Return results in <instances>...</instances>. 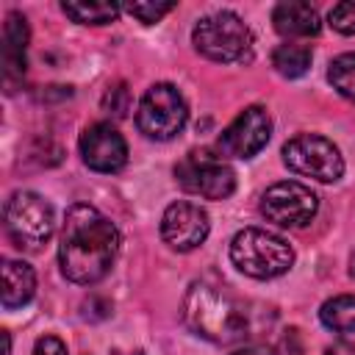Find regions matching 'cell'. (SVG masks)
<instances>
[{
	"label": "cell",
	"mask_w": 355,
	"mask_h": 355,
	"mask_svg": "<svg viewBox=\"0 0 355 355\" xmlns=\"http://www.w3.org/2000/svg\"><path fill=\"white\" fill-rule=\"evenodd\" d=\"M172 8H175V3H128L122 11H128V14L136 17L139 22L153 25V22H158L161 17H166Z\"/></svg>",
	"instance_id": "21"
},
{
	"label": "cell",
	"mask_w": 355,
	"mask_h": 355,
	"mask_svg": "<svg viewBox=\"0 0 355 355\" xmlns=\"http://www.w3.org/2000/svg\"><path fill=\"white\" fill-rule=\"evenodd\" d=\"M327 80L333 83V89L347 97L349 103H355V53H341L330 61L327 67Z\"/></svg>",
	"instance_id": "19"
},
{
	"label": "cell",
	"mask_w": 355,
	"mask_h": 355,
	"mask_svg": "<svg viewBox=\"0 0 355 355\" xmlns=\"http://www.w3.org/2000/svg\"><path fill=\"white\" fill-rule=\"evenodd\" d=\"M230 355H275V352L269 347H263V344H241Z\"/></svg>",
	"instance_id": "25"
},
{
	"label": "cell",
	"mask_w": 355,
	"mask_h": 355,
	"mask_svg": "<svg viewBox=\"0 0 355 355\" xmlns=\"http://www.w3.org/2000/svg\"><path fill=\"white\" fill-rule=\"evenodd\" d=\"M116 252H119L116 225L94 205L86 202L69 205L58 241L61 275L78 286H94L111 272Z\"/></svg>",
	"instance_id": "1"
},
{
	"label": "cell",
	"mask_w": 355,
	"mask_h": 355,
	"mask_svg": "<svg viewBox=\"0 0 355 355\" xmlns=\"http://www.w3.org/2000/svg\"><path fill=\"white\" fill-rule=\"evenodd\" d=\"M272 22H275V31L280 36H288V39H308V36H316L322 31L319 11L305 0L277 3L272 11Z\"/></svg>",
	"instance_id": "14"
},
{
	"label": "cell",
	"mask_w": 355,
	"mask_h": 355,
	"mask_svg": "<svg viewBox=\"0 0 355 355\" xmlns=\"http://www.w3.org/2000/svg\"><path fill=\"white\" fill-rule=\"evenodd\" d=\"M327 22L333 31L344 33V36H352L355 33V0H344V3H336L327 14Z\"/></svg>",
	"instance_id": "20"
},
{
	"label": "cell",
	"mask_w": 355,
	"mask_h": 355,
	"mask_svg": "<svg viewBox=\"0 0 355 355\" xmlns=\"http://www.w3.org/2000/svg\"><path fill=\"white\" fill-rule=\"evenodd\" d=\"M103 108H105L108 114H114V116H125V114H128V108H130V97H128L125 83H116V86H111V89L105 92V97H103Z\"/></svg>",
	"instance_id": "22"
},
{
	"label": "cell",
	"mask_w": 355,
	"mask_h": 355,
	"mask_svg": "<svg viewBox=\"0 0 355 355\" xmlns=\"http://www.w3.org/2000/svg\"><path fill=\"white\" fill-rule=\"evenodd\" d=\"M283 161L291 172L319 183H336L344 175V158L338 147L319 133H300L288 139L283 144Z\"/></svg>",
	"instance_id": "8"
},
{
	"label": "cell",
	"mask_w": 355,
	"mask_h": 355,
	"mask_svg": "<svg viewBox=\"0 0 355 355\" xmlns=\"http://www.w3.org/2000/svg\"><path fill=\"white\" fill-rule=\"evenodd\" d=\"M269 136H272V116H269V111L263 105H247L222 130L216 147H219V155L247 161V158L258 155L266 147Z\"/></svg>",
	"instance_id": "10"
},
{
	"label": "cell",
	"mask_w": 355,
	"mask_h": 355,
	"mask_svg": "<svg viewBox=\"0 0 355 355\" xmlns=\"http://www.w3.org/2000/svg\"><path fill=\"white\" fill-rule=\"evenodd\" d=\"M272 67H275L277 75H283L288 80L302 78L311 69V47L308 44H297V42L277 44L272 50Z\"/></svg>",
	"instance_id": "16"
},
{
	"label": "cell",
	"mask_w": 355,
	"mask_h": 355,
	"mask_svg": "<svg viewBox=\"0 0 355 355\" xmlns=\"http://www.w3.org/2000/svg\"><path fill=\"white\" fill-rule=\"evenodd\" d=\"M261 308L233 297L222 286L191 283L183 297V322L189 330L211 344H247L261 330Z\"/></svg>",
	"instance_id": "2"
},
{
	"label": "cell",
	"mask_w": 355,
	"mask_h": 355,
	"mask_svg": "<svg viewBox=\"0 0 355 355\" xmlns=\"http://www.w3.org/2000/svg\"><path fill=\"white\" fill-rule=\"evenodd\" d=\"M194 50L219 64H241L252 58V31L233 11H214L202 17L191 31Z\"/></svg>",
	"instance_id": "4"
},
{
	"label": "cell",
	"mask_w": 355,
	"mask_h": 355,
	"mask_svg": "<svg viewBox=\"0 0 355 355\" xmlns=\"http://www.w3.org/2000/svg\"><path fill=\"white\" fill-rule=\"evenodd\" d=\"M33 355H67V344L55 336H42L33 344Z\"/></svg>",
	"instance_id": "23"
},
{
	"label": "cell",
	"mask_w": 355,
	"mask_h": 355,
	"mask_svg": "<svg viewBox=\"0 0 355 355\" xmlns=\"http://www.w3.org/2000/svg\"><path fill=\"white\" fill-rule=\"evenodd\" d=\"M6 230L17 247L39 250L50 241L55 230V211L53 205L36 191H14L6 200Z\"/></svg>",
	"instance_id": "5"
},
{
	"label": "cell",
	"mask_w": 355,
	"mask_h": 355,
	"mask_svg": "<svg viewBox=\"0 0 355 355\" xmlns=\"http://www.w3.org/2000/svg\"><path fill=\"white\" fill-rule=\"evenodd\" d=\"M3 355H11V336H8V330H3Z\"/></svg>",
	"instance_id": "26"
},
{
	"label": "cell",
	"mask_w": 355,
	"mask_h": 355,
	"mask_svg": "<svg viewBox=\"0 0 355 355\" xmlns=\"http://www.w3.org/2000/svg\"><path fill=\"white\" fill-rule=\"evenodd\" d=\"M61 11L80 25H108L119 17L122 8L116 3H86L83 0V3H61Z\"/></svg>",
	"instance_id": "18"
},
{
	"label": "cell",
	"mask_w": 355,
	"mask_h": 355,
	"mask_svg": "<svg viewBox=\"0 0 355 355\" xmlns=\"http://www.w3.org/2000/svg\"><path fill=\"white\" fill-rule=\"evenodd\" d=\"M189 119V105L172 83H153L136 108V125L147 139L169 141L175 139Z\"/></svg>",
	"instance_id": "6"
},
{
	"label": "cell",
	"mask_w": 355,
	"mask_h": 355,
	"mask_svg": "<svg viewBox=\"0 0 355 355\" xmlns=\"http://www.w3.org/2000/svg\"><path fill=\"white\" fill-rule=\"evenodd\" d=\"M80 158L94 172H119L128 164V141L111 122H94L80 133Z\"/></svg>",
	"instance_id": "12"
},
{
	"label": "cell",
	"mask_w": 355,
	"mask_h": 355,
	"mask_svg": "<svg viewBox=\"0 0 355 355\" xmlns=\"http://www.w3.org/2000/svg\"><path fill=\"white\" fill-rule=\"evenodd\" d=\"M175 178L183 191L202 200H227L236 189V172L227 161L211 150H191L175 166Z\"/></svg>",
	"instance_id": "7"
},
{
	"label": "cell",
	"mask_w": 355,
	"mask_h": 355,
	"mask_svg": "<svg viewBox=\"0 0 355 355\" xmlns=\"http://www.w3.org/2000/svg\"><path fill=\"white\" fill-rule=\"evenodd\" d=\"M28 39H31V31H28L25 17L19 11H11L6 17V25H3V47H0L6 83H11V80L25 75V67H28Z\"/></svg>",
	"instance_id": "13"
},
{
	"label": "cell",
	"mask_w": 355,
	"mask_h": 355,
	"mask_svg": "<svg viewBox=\"0 0 355 355\" xmlns=\"http://www.w3.org/2000/svg\"><path fill=\"white\" fill-rule=\"evenodd\" d=\"M316 208H319L316 194L297 180H280L269 186L261 197V214L280 227L308 225L316 216Z\"/></svg>",
	"instance_id": "9"
},
{
	"label": "cell",
	"mask_w": 355,
	"mask_h": 355,
	"mask_svg": "<svg viewBox=\"0 0 355 355\" xmlns=\"http://www.w3.org/2000/svg\"><path fill=\"white\" fill-rule=\"evenodd\" d=\"M319 319L333 333H355V294H338L319 308Z\"/></svg>",
	"instance_id": "17"
},
{
	"label": "cell",
	"mask_w": 355,
	"mask_h": 355,
	"mask_svg": "<svg viewBox=\"0 0 355 355\" xmlns=\"http://www.w3.org/2000/svg\"><path fill=\"white\" fill-rule=\"evenodd\" d=\"M36 291V275L33 269L25 263V261H3V308L6 311H14V308H22L31 302Z\"/></svg>",
	"instance_id": "15"
},
{
	"label": "cell",
	"mask_w": 355,
	"mask_h": 355,
	"mask_svg": "<svg viewBox=\"0 0 355 355\" xmlns=\"http://www.w3.org/2000/svg\"><path fill=\"white\" fill-rule=\"evenodd\" d=\"M208 230H211L208 214L197 202H189V200L172 202L161 216V236L178 252L197 250L208 239Z\"/></svg>",
	"instance_id": "11"
},
{
	"label": "cell",
	"mask_w": 355,
	"mask_h": 355,
	"mask_svg": "<svg viewBox=\"0 0 355 355\" xmlns=\"http://www.w3.org/2000/svg\"><path fill=\"white\" fill-rule=\"evenodd\" d=\"M324 355H355V341H347V338H341V341L330 344V347L324 349Z\"/></svg>",
	"instance_id": "24"
},
{
	"label": "cell",
	"mask_w": 355,
	"mask_h": 355,
	"mask_svg": "<svg viewBox=\"0 0 355 355\" xmlns=\"http://www.w3.org/2000/svg\"><path fill=\"white\" fill-rule=\"evenodd\" d=\"M230 261L233 266L255 280H272L291 269L294 250L291 244L263 227H244L230 241Z\"/></svg>",
	"instance_id": "3"
}]
</instances>
